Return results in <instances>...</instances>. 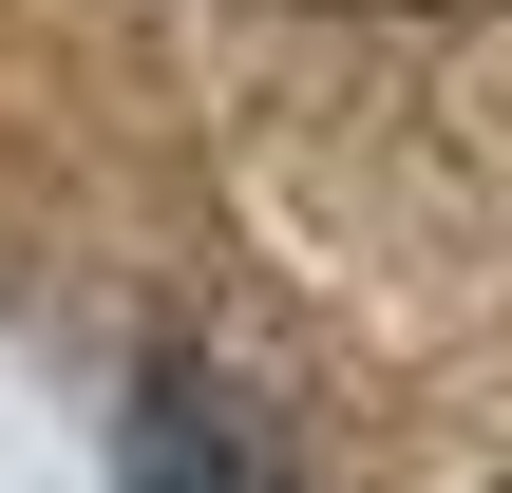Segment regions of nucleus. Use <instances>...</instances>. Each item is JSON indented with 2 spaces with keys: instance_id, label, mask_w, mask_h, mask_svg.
Listing matches in <instances>:
<instances>
[{
  "instance_id": "f257e3e1",
  "label": "nucleus",
  "mask_w": 512,
  "mask_h": 493,
  "mask_svg": "<svg viewBox=\"0 0 512 493\" xmlns=\"http://www.w3.org/2000/svg\"><path fill=\"white\" fill-rule=\"evenodd\" d=\"M133 493H304V456L228 399V380H133Z\"/></svg>"
},
{
  "instance_id": "f03ea898",
  "label": "nucleus",
  "mask_w": 512,
  "mask_h": 493,
  "mask_svg": "<svg viewBox=\"0 0 512 493\" xmlns=\"http://www.w3.org/2000/svg\"><path fill=\"white\" fill-rule=\"evenodd\" d=\"M323 19H456V0H323Z\"/></svg>"
}]
</instances>
